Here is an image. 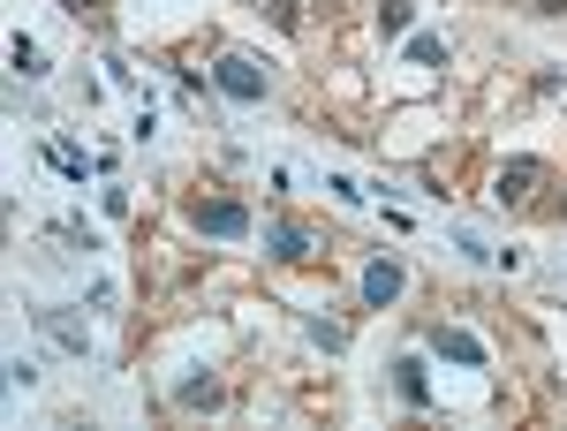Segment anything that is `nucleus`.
<instances>
[{
  "label": "nucleus",
  "instance_id": "obj_4",
  "mask_svg": "<svg viewBox=\"0 0 567 431\" xmlns=\"http://www.w3.org/2000/svg\"><path fill=\"white\" fill-rule=\"evenodd\" d=\"M265 258H272V265H303L310 258V235L296 227V219H272V227H265Z\"/></svg>",
  "mask_w": 567,
  "mask_h": 431
},
{
  "label": "nucleus",
  "instance_id": "obj_6",
  "mask_svg": "<svg viewBox=\"0 0 567 431\" xmlns=\"http://www.w3.org/2000/svg\"><path fill=\"white\" fill-rule=\"evenodd\" d=\"M393 393H401L409 409H432V371H424L416 356H401V363H393Z\"/></svg>",
  "mask_w": 567,
  "mask_h": 431
},
{
  "label": "nucleus",
  "instance_id": "obj_3",
  "mask_svg": "<svg viewBox=\"0 0 567 431\" xmlns=\"http://www.w3.org/2000/svg\"><path fill=\"white\" fill-rule=\"evenodd\" d=\"M432 348L446 356V363H462V371H484V363H492V348H484L477 333H462V326H439Z\"/></svg>",
  "mask_w": 567,
  "mask_h": 431
},
{
  "label": "nucleus",
  "instance_id": "obj_8",
  "mask_svg": "<svg viewBox=\"0 0 567 431\" xmlns=\"http://www.w3.org/2000/svg\"><path fill=\"white\" fill-rule=\"evenodd\" d=\"M39 326H45V333H53L61 348H76V356H84V326H69L61 310H39Z\"/></svg>",
  "mask_w": 567,
  "mask_h": 431
},
{
  "label": "nucleus",
  "instance_id": "obj_2",
  "mask_svg": "<svg viewBox=\"0 0 567 431\" xmlns=\"http://www.w3.org/2000/svg\"><path fill=\"white\" fill-rule=\"evenodd\" d=\"M189 219H197L205 235H219V243L250 235V205H235V197H197V205H189Z\"/></svg>",
  "mask_w": 567,
  "mask_h": 431
},
{
  "label": "nucleus",
  "instance_id": "obj_10",
  "mask_svg": "<svg viewBox=\"0 0 567 431\" xmlns=\"http://www.w3.org/2000/svg\"><path fill=\"white\" fill-rule=\"evenodd\" d=\"M175 401H182V409H213V401H219V379H182Z\"/></svg>",
  "mask_w": 567,
  "mask_h": 431
},
{
  "label": "nucleus",
  "instance_id": "obj_13",
  "mask_svg": "<svg viewBox=\"0 0 567 431\" xmlns=\"http://www.w3.org/2000/svg\"><path fill=\"white\" fill-rule=\"evenodd\" d=\"M409 61H424V69H439V61H446V39H409Z\"/></svg>",
  "mask_w": 567,
  "mask_h": 431
},
{
  "label": "nucleus",
  "instance_id": "obj_5",
  "mask_svg": "<svg viewBox=\"0 0 567 431\" xmlns=\"http://www.w3.org/2000/svg\"><path fill=\"white\" fill-rule=\"evenodd\" d=\"M355 296L371 302V310H386V302L401 296V265H393V258H379V265H363V280H355Z\"/></svg>",
  "mask_w": 567,
  "mask_h": 431
},
{
  "label": "nucleus",
  "instance_id": "obj_1",
  "mask_svg": "<svg viewBox=\"0 0 567 431\" xmlns=\"http://www.w3.org/2000/svg\"><path fill=\"white\" fill-rule=\"evenodd\" d=\"M213 84L227 91V99H243V106H258V99H265V69L250 61V53H219V61H213Z\"/></svg>",
  "mask_w": 567,
  "mask_h": 431
},
{
  "label": "nucleus",
  "instance_id": "obj_12",
  "mask_svg": "<svg viewBox=\"0 0 567 431\" xmlns=\"http://www.w3.org/2000/svg\"><path fill=\"white\" fill-rule=\"evenodd\" d=\"M310 341H318V348H349V326H333V318H310Z\"/></svg>",
  "mask_w": 567,
  "mask_h": 431
},
{
  "label": "nucleus",
  "instance_id": "obj_14",
  "mask_svg": "<svg viewBox=\"0 0 567 431\" xmlns=\"http://www.w3.org/2000/svg\"><path fill=\"white\" fill-rule=\"evenodd\" d=\"M45 152H53V167H61V174H76V182H84V152H76V144H45Z\"/></svg>",
  "mask_w": 567,
  "mask_h": 431
},
{
  "label": "nucleus",
  "instance_id": "obj_7",
  "mask_svg": "<svg viewBox=\"0 0 567 431\" xmlns=\"http://www.w3.org/2000/svg\"><path fill=\"white\" fill-rule=\"evenodd\" d=\"M529 182H545V167H537V160H515V167H499V205H523Z\"/></svg>",
  "mask_w": 567,
  "mask_h": 431
},
{
  "label": "nucleus",
  "instance_id": "obj_11",
  "mask_svg": "<svg viewBox=\"0 0 567 431\" xmlns=\"http://www.w3.org/2000/svg\"><path fill=\"white\" fill-rule=\"evenodd\" d=\"M8 61H16L23 76H45V53H39V45H31V39H16V45H8Z\"/></svg>",
  "mask_w": 567,
  "mask_h": 431
},
{
  "label": "nucleus",
  "instance_id": "obj_15",
  "mask_svg": "<svg viewBox=\"0 0 567 431\" xmlns=\"http://www.w3.org/2000/svg\"><path fill=\"white\" fill-rule=\"evenodd\" d=\"M529 16H567V0H529Z\"/></svg>",
  "mask_w": 567,
  "mask_h": 431
},
{
  "label": "nucleus",
  "instance_id": "obj_9",
  "mask_svg": "<svg viewBox=\"0 0 567 431\" xmlns=\"http://www.w3.org/2000/svg\"><path fill=\"white\" fill-rule=\"evenodd\" d=\"M409 16H416V0H386V8H379V31H386V39H409Z\"/></svg>",
  "mask_w": 567,
  "mask_h": 431
}]
</instances>
